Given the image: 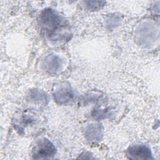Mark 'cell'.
I'll list each match as a JSON object with an SVG mask.
<instances>
[{
    "instance_id": "1",
    "label": "cell",
    "mask_w": 160,
    "mask_h": 160,
    "mask_svg": "<svg viewBox=\"0 0 160 160\" xmlns=\"http://www.w3.org/2000/svg\"><path fill=\"white\" fill-rule=\"evenodd\" d=\"M40 25L46 37L54 42H62L70 38V31L64 18L52 9H46L40 15Z\"/></svg>"
},
{
    "instance_id": "2",
    "label": "cell",
    "mask_w": 160,
    "mask_h": 160,
    "mask_svg": "<svg viewBox=\"0 0 160 160\" xmlns=\"http://www.w3.org/2000/svg\"><path fill=\"white\" fill-rule=\"evenodd\" d=\"M56 152L54 145L46 138L39 139L32 149L34 159H49L52 158Z\"/></svg>"
},
{
    "instance_id": "3",
    "label": "cell",
    "mask_w": 160,
    "mask_h": 160,
    "mask_svg": "<svg viewBox=\"0 0 160 160\" xmlns=\"http://www.w3.org/2000/svg\"><path fill=\"white\" fill-rule=\"evenodd\" d=\"M126 156L130 159H153L151 149L144 144H136L129 147Z\"/></svg>"
},
{
    "instance_id": "4",
    "label": "cell",
    "mask_w": 160,
    "mask_h": 160,
    "mask_svg": "<svg viewBox=\"0 0 160 160\" xmlns=\"http://www.w3.org/2000/svg\"><path fill=\"white\" fill-rule=\"evenodd\" d=\"M53 96L58 103L64 104L69 102L73 99L74 93L70 86H62L54 91Z\"/></svg>"
},
{
    "instance_id": "5",
    "label": "cell",
    "mask_w": 160,
    "mask_h": 160,
    "mask_svg": "<svg viewBox=\"0 0 160 160\" xmlns=\"http://www.w3.org/2000/svg\"><path fill=\"white\" fill-rule=\"evenodd\" d=\"M62 66V59L57 55L51 54L48 56L44 61L43 67L46 72L49 74H56Z\"/></svg>"
},
{
    "instance_id": "6",
    "label": "cell",
    "mask_w": 160,
    "mask_h": 160,
    "mask_svg": "<svg viewBox=\"0 0 160 160\" xmlns=\"http://www.w3.org/2000/svg\"><path fill=\"white\" fill-rule=\"evenodd\" d=\"M102 132V126L101 124L92 123L86 128L84 135L87 140L96 142L101 139Z\"/></svg>"
},
{
    "instance_id": "7",
    "label": "cell",
    "mask_w": 160,
    "mask_h": 160,
    "mask_svg": "<svg viewBox=\"0 0 160 160\" xmlns=\"http://www.w3.org/2000/svg\"><path fill=\"white\" fill-rule=\"evenodd\" d=\"M30 99L34 102H45L48 100L47 95L39 90H33L30 93Z\"/></svg>"
}]
</instances>
